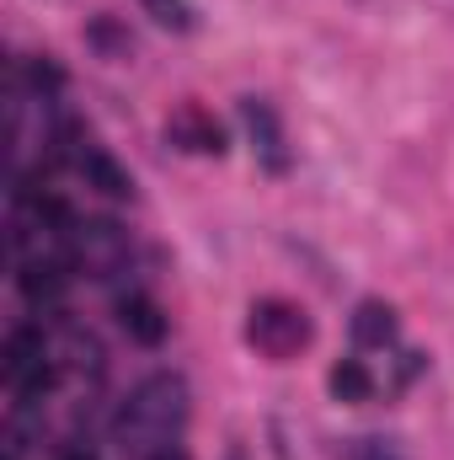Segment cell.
Returning a JSON list of instances; mask_svg holds the SVG:
<instances>
[{
    "instance_id": "8",
    "label": "cell",
    "mask_w": 454,
    "mask_h": 460,
    "mask_svg": "<svg viewBox=\"0 0 454 460\" xmlns=\"http://www.w3.org/2000/svg\"><path fill=\"white\" fill-rule=\"evenodd\" d=\"M75 166H81V177H86V188H97L102 199H118V204H123V199H134V177H128V172L118 166L113 155H108V150H97V145H86Z\"/></svg>"
},
{
    "instance_id": "13",
    "label": "cell",
    "mask_w": 454,
    "mask_h": 460,
    "mask_svg": "<svg viewBox=\"0 0 454 460\" xmlns=\"http://www.w3.org/2000/svg\"><path fill=\"white\" fill-rule=\"evenodd\" d=\"M347 460H401V456H396L385 439H358V445L347 450Z\"/></svg>"
},
{
    "instance_id": "7",
    "label": "cell",
    "mask_w": 454,
    "mask_h": 460,
    "mask_svg": "<svg viewBox=\"0 0 454 460\" xmlns=\"http://www.w3.org/2000/svg\"><path fill=\"white\" fill-rule=\"evenodd\" d=\"M118 327L128 332V343L161 348V338H166V311L150 295H123L118 300Z\"/></svg>"
},
{
    "instance_id": "4",
    "label": "cell",
    "mask_w": 454,
    "mask_h": 460,
    "mask_svg": "<svg viewBox=\"0 0 454 460\" xmlns=\"http://www.w3.org/2000/svg\"><path fill=\"white\" fill-rule=\"evenodd\" d=\"M70 262L92 279H113L128 268V230L113 220H75L70 230Z\"/></svg>"
},
{
    "instance_id": "3",
    "label": "cell",
    "mask_w": 454,
    "mask_h": 460,
    "mask_svg": "<svg viewBox=\"0 0 454 460\" xmlns=\"http://www.w3.org/2000/svg\"><path fill=\"white\" fill-rule=\"evenodd\" d=\"M5 380H11V391H16L22 407H32V402L48 396L54 364H48V343H43L38 327H11V338H5Z\"/></svg>"
},
{
    "instance_id": "14",
    "label": "cell",
    "mask_w": 454,
    "mask_h": 460,
    "mask_svg": "<svg viewBox=\"0 0 454 460\" xmlns=\"http://www.w3.org/2000/svg\"><path fill=\"white\" fill-rule=\"evenodd\" d=\"M144 460H193V456H188V450H182V445L171 439V445H155V450H150Z\"/></svg>"
},
{
    "instance_id": "11",
    "label": "cell",
    "mask_w": 454,
    "mask_h": 460,
    "mask_svg": "<svg viewBox=\"0 0 454 460\" xmlns=\"http://www.w3.org/2000/svg\"><path fill=\"white\" fill-rule=\"evenodd\" d=\"M139 11H144L150 22L171 27V32H193V5H188V0H139Z\"/></svg>"
},
{
    "instance_id": "12",
    "label": "cell",
    "mask_w": 454,
    "mask_h": 460,
    "mask_svg": "<svg viewBox=\"0 0 454 460\" xmlns=\"http://www.w3.org/2000/svg\"><path fill=\"white\" fill-rule=\"evenodd\" d=\"M27 81L38 86V97H43V92H59V86H65V75H59V70H54L48 59H32V65H27Z\"/></svg>"
},
{
    "instance_id": "1",
    "label": "cell",
    "mask_w": 454,
    "mask_h": 460,
    "mask_svg": "<svg viewBox=\"0 0 454 460\" xmlns=\"http://www.w3.org/2000/svg\"><path fill=\"white\" fill-rule=\"evenodd\" d=\"M182 423H188V380L171 369L144 375L128 391V402L118 407V439L139 456H150L155 445H171Z\"/></svg>"
},
{
    "instance_id": "6",
    "label": "cell",
    "mask_w": 454,
    "mask_h": 460,
    "mask_svg": "<svg viewBox=\"0 0 454 460\" xmlns=\"http://www.w3.org/2000/svg\"><path fill=\"white\" fill-rule=\"evenodd\" d=\"M166 134H171V145H182L193 155H225V128L214 123L209 108H198V102H182L171 113V123H166Z\"/></svg>"
},
{
    "instance_id": "9",
    "label": "cell",
    "mask_w": 454,
    "mask_h": 460,
    "mask_svg": "<svg viewBox=\"0 0 454 460\" xmlns=\"http://www.w3.org/2000/svg\"><path fill=\"white\" fill-rule=\"evenodd\" d=\"M353 338L363 348H390L396 343V311H390L385 300H363V305L353 311Z\"/></svg>"
},
{
    "instance_id": "2",
    "label": "cell",
    "mask_w": 454,
    "mask_h": 460,
    "mask_svg": "<svg viewBox=\"0 0 454 460\" xmlns=\"http://www.w3.org/2000/svg\"><path fill=\"white\" fill-rule=\"evenodd\" d=\"M310 338H316L310 316L300 305H289V300H257L251 316H246V343L257 348L262 358H273V364L300 358L310 348Z\"/></svg>"
},
{
    "instance_id": "10",
    "label": "cell",
    "mask_w": 454,
    "mask_h": 460,
    "mask_svg": "<svg viewBox=\"0 0 454 460\" xmlns=\"http://www.w3.org/2000/svg\"><path fill=\"white\" fill-rule=\"evenodd\" d=\"M332 396L337 402H369L374 396V375L363 358H337L332 364Z\"/></svg>"
},
{
    "instance_id": "5",
    "label": "cell",
    "mask_w": 454,
    "mask_h": 460,
    "mask_svg": "<svg viewBox=\"0 0 454 460\" xmlns=\"http://www.w3.org/2000/svg\"><path fill=\"white\" fill-rule=\"evenodd\" d=\"M240 118H246V134H251V155H257L273 177H284V172H289V145H284V123L273 113V102L240 97Z\"/></svg>"
}]
</instances>
